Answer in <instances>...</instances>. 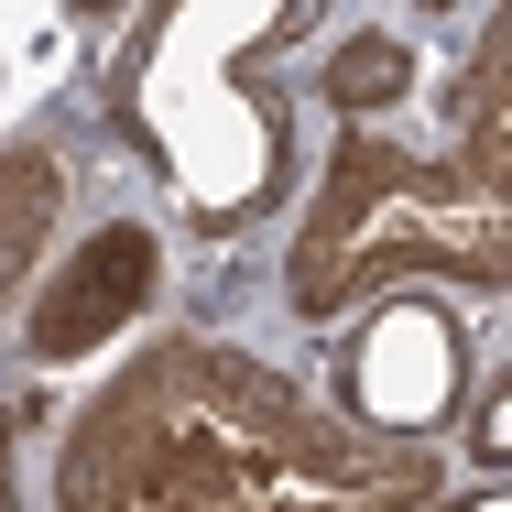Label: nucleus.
Listing matches in <instances>:
<instances>
[{
	"label": "nucleus",
	"instance_id": "f257e3e1",
	"mask_svg": "<svg viewBox=\"0 0 512 512\" xmlns=\"http://www.w3.org/2000/svg\"><path fill=\"white\" fill-rule=\"evenodd\" d=\"M66 512H414L436 502V447L371 436L306 404L284 371L164 338L77 414L55 458Z\"/></svg>",
	"mask_w": 512,
	"mask_h": 512
},
{
	"label": "nucleus",
	"instance_id": "f03ea898",
	"mask_svg": "<svg viewBox=\"0 0 512 512\" xmlns=\"http://www.w3.org/2000/svg\"><path fill=\"white\" fill-rule=\"evenodd\" d=\"M393 273H458L480 295L502 284V99H491V66L469 88V153L458 164L371 142V131H349L327 164V197L295 240V306L338 316Z\"/></svg>",
	"mask_w": 512,
	"mask_h": 512
},
{
	"label": "nucleus",
	"instance_id": "7ed1b4c3",
	"mask_svg": "<svg viewBox=\"0 0 512 512\" xmlns=\"http://www.w3.org/2000/svg\"><path fill=\"white\" fill-rule=\"evenodd\" d=\"M153 295H164V240L120 218V229H99V240L44 284V306H33V360H77V349L120 338Z\"/></svg>",
	"mask_w": 512,
	"mask_h": 512
},
{
	"label": "nucleus",
	"instance_id": "20e7f679",
	"mask_svg": "<svg viewBox=\"0 0 512 512\" xmlns=\"http://www.w3.org/2000/svg\"><path fill=\"white\" fill-rule=\"evenodd\" d=\"M55 218H66V164H55L44 142H11V153H0V306L33 284Z\"/></svg>",
	"mask_w": 512,
	"mask_h": 512
},
{
	"label": "nucleus",
	"instance_id": "39448f33",
	"mask_svg": "<svg viewBox=\"0 0 512 512\" xmlns=\"http://www.w3.org/2000/svg\"><path fill=\"white\" fill-rule=\"evenodd\" d=\"M393 88H404V44H382V33H360V44L327 66V99L338 109H382Z\"/></svg>",
	"mask_w": 512,
	"mask_h": 512
}]
</instances>
